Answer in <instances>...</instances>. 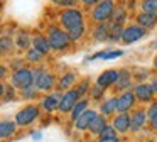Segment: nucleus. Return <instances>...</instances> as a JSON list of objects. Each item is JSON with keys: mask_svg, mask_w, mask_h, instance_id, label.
<instances>
[{"mask_svg": "<svg viewBox=\"0 0 157 142\" xmlns=\"http://www.w3.org/2000/svg\"><path fill=\"white\" fill-rule=\"evenodd\" d=\"M59 22L64 27V30L69 34L71 41H78L85 34V20H83V14L78 9H66L59 15Z\"/></svg>", "mask_w": 157, "mask_h": 142, "instance_id": "obj_1", "label": "nucleus"}, {"mask_svg": "<svg viewBox=\"0 0 157 142\" xmlns=\"http://www.w3.org/2000/svg\"><path fill=\"white\" fill-rule=\"evenodd\" d=\"M48 39H49V42H51V46H52V49H56V51H63V49H66V47H69V42H71V39H69V34L66 32V30H63V29H59V27H49V30H48Z\"/></svg>", "mask_w": 157, "mask_h": 142, "instance_id": "obj_2", "label": "nucleus"}, {"mask_svg": "<svg viewBox=\"0 0 157 142\" xmlns=\"http://www.w3.org/2000/svg\"><path fill=\"white\" fill-rule=\"evenodd\" d=\"M12 85L19 90H25V88L34 85V73L27 68H21L15 69V73L12 74Z\"/></svg>", "mask_w": 157, "mask_h": 142, "instance_id": "obj_3", "label": "nucleus"}, {"mask_svg": "<svg viewBox=\"0 0 157 142\" xmlns=\"http://www.w3.org/2000/svg\"><path fill=\"white\" fill-rule=\"evenodd\" d=\"M113 10H115L113 0H101V2L95 7V10H93V20L98 22V24L106 22L108 19H112Z\"/></svg>", "mask_w": 157, "mask_h": 142, "instance_id": "obj_4", "label": "nucleus"}, {"mask_svg": "<svg viewBox=\"0 0 157 142\" xmlns=\"http://www.w3.org/2000/svg\"><path fill=\"white\" fill-rule=\"evenodd\" d=\"M32 73H34V85L39 90H51V88L54 86V83H56L54 74L48 73V71L41 69V68L32 69Z\"/></svg>", "mask_w": 157, "mask_h": 142, "instance_id": "obj_5", "label": "nucleus"}, {"mask_svg": "<svg viewBox=\"0 0 157 142\" xmlns=\"http://www.w3.org/2000/svg\"><path fill=\"white\" fill-rule=\"evenodd\" d=\"M37 117H39V108L36 105H27L15 115V122H17V125H29Z\"/></svg>", "mask_w": 157, "mask_h": 142, "instance_id": "obj_6", "label": "nucleus"}, {"mask_svg": "<svg viewBox=\"0 0 157 142\" xmlns=\"http://www.w3.org/2000/svg\"><path fill=\"white\" fill-rule=\"evenodd\" d=\"M145 36V29H144L142 26H128L123 29V34H122V41L125 44H132L135 42V41L142 39V37Z\"/></svg>", "mask_w": 157, "mask_h": 142, "instance_id": "obj_7", "label": "nucleus"}, {"mask_svg": "<svg viewBox=\"0 0 157 142\" xmlns=\"http://www.w3.org/2000/svg\"><path fill=\"white\" fill-rule=\"evenodd\" d=\"M79 101V93L76 90H68L61 97V103H59V110L61 112H71L75 108V105Z\"/></svg>", "mask_w": 157, "mask_h": 142, "instance_id": "obj_8", "label": "nucleus"}, {"mask_svg": "<svg viewBox=\"0 0 157 142\" xmlns=\"http://www.w3.org/2000/svg\"><path fill=\"white\" fill-rule=\"evenodd\" d=\"M118 78H120V71L106 69V71H103V73L96 78V85H100L101 88H110V86H113V85H117Z\"/></svg>", "mask_w": 157, "mask_h": 142, "instance_id": "obj_9", "label": "nucleus"}, {"mask_svg": "<svg viewBox=\"0 0 157 142\" xmlns=\"http://www.w3.org/2000/svg\"><path fill=\"white\" fill-rule=\"evenodd\" d=\"M135 100H137L135 93H132V91H123V93L118 97V107H117V112H120V113L128 112L130 108L133 107Z\"/></svg>", "mask_w": 157, "mask_h": 142, "instance_id": "obj_10", "label": "nucleus"}, {"mask_svg": "<svg viewBox=\"0 0 157 142\" xmlns=\"http://www.w3.org/2000/svg\"><path fill=\"white\" fill-rule=\"evenodd\" d=\"M130 122H132V117H130L127 112L125 113H120L113 118V128H115L117 132H120V134H125L130 128Z\"/></svg>", "mask_w": 157, "mask_h": 142, "instance_id": "obj_11", "label": "nucleus"}, {"mask_svg": "<svg viewBox=\"0 0 157 142\" xmlns=\"http://www.w3.org/2000/svg\"><path fill=\"white\" fill-rule=\"evenodd\" d=\"M133 93H135V98L139 101H150L154 97V90L150 85H145V83H140L135 86V90H133Z\"/></svg>", "mask_w": 157, "mask_h": 142, "instance_id": "obj_12", "label": "nucleus"}, {"mask_svg": "<svg viewBox=\"0 0 157 142\" xmlns=\"http://www.w3.org/2000/svg\"><path fill=\"white\" fill-rule=\"evenodd\" d=\"M130 117H132V122H130V130L137 132V130H140V128L145 125V122H147V112L137 110V112H133Z\"/></svg>", "mask_w": 157, "mask_h": 142, "instance_id": "obj_13", "label": "nucleus"}, {"mask_svg": "<svg viewBox=\"0 0 157 142\" xmlns=\"http://www.w3.org/2000/svg\"><path fill=\"white\" fill-rule=\"evenodd\" d=\"M96 115H98V113H96L95 110H86L85 113H83L81 117L75 122L76 128H78V130H86V128H90V125H91L93 120H95Z\"/></svg>", "mask_w": 157, "mask_h": 142, "instance_id": "obj_14", "label": "nucleus"}, {"mask_svg": "<svg viewBox=\"0 0 157 142\" xmlns=\"http://www.w3.org/2000/svg\"><path fill=\"white\" fill-rule=\"evenodd\" d=\"M137 24L142 26L144 29H150L157 24V14H149V12H142L137 17Z\"/></svg>", "mask_w": 157, "mask_h": 142, "instance_id": "obj_15", "label": "nucleus"}, {"mask_svg": "<svg viewBox=\"0 0 157 142\" xmlns=\"http://www.w3.org/2000/svg\"><path fill=\"white\" fill-rule=\"evenodd\" d=\"M32 47H36L37 51H41L42 54H48L49 51L52 49L49 39H48V37H44V36H36L34 39H32Z\"/></svg>", "mask_w": 157, "mask_h": 142, "instance_id": "obj_16", "label": "nucleus"}, {"mask_svg": "<svg viewBox=\"0 0 157 142\" xmlns=\"http://www.w3.org/2000/svg\"><path fill=\"white\" fill-rule=\"evenodd\" d=\"M106 128V120H105V115H96L95 120L91 122L90 125V130L96 135H101V132Z\"/></svg>", "mask_w": 157, "mask_h": 142, "instance_id": "obj_17", "label": "nucleus"}, {"mask_svg": "<svg viewBox=\"0 0 157 142\" xmlns=\"http://www.w3.org/2000/svg\"><path fill=\"white\" fill-rule=\"evenodd\" d=\"M59 103H61V98L58 95H49V97H46L42 100V108L48 112H52L56 108H59Z\"/></svg>", "mask_w": 157, "mask_h": 142, "instance_id": "obj_18", "label": "nucleus"}, {"mask_svg": "<svg viewBox=\"0 0 157 142\" xmlns=\"http://www.w3.org/2000/svg\"><path fill=\"white\" fill-rule=\"evenodd\" d=\"M123 54V51L117 49V51H100V53L93 54L90 59H103V61H108V59H115V57H120Z\"/></svg>", "mask_w": 157, "mask_h": 142, "instance_id": "obj_19", "label": "nucleus"}, {"mask_svg": "<svg viewBox=\"0 0 157 142\" xmlns=\"http://www.w3.org/2000/svg\"><path fill=\"white\" fill-rule=\"evenodd\" d=\"M117 107H118V98H108L106 101L101 103V113L105 115H112L117 112Z\"/></svg>", "mask_w": 157, "mask_h": 142, "instance_id": "obj_20", "label": "nucleus"}, {"mask_svg": "<svg viewBox=\"0 0 157 142\" xmlns=\"http://www.w3.org/2000/svg\"><path fill=\"white\" fill-rule=\"evenodd\" d=\"M86 107H88V100H79L78 103L75 105V108L71 110V120H73V122L78 120V118L81 117V115L85 113L86 110H88Z\"/></svg>", "mask_w": 157, "mask_h": 142, "instance_id": "obj_21", "label": "nucleus"}, {"mask_svg": "<svg viewBox=\"0 0 157 142\" xmlns=\"http://www.w3.org/2000/svg\"><path fill=\"white\" fill-rule=\"evenodd\" d=\"M130 81H132V78H130V73L127 69H120V78L118 81H117V90H125L127 88H130Z\"/></svg>", "mask_w": 157, "mask_h": 142, "instance_id": "obj_22", "label": "nucleus"}, {"mask_svg": "<svg viewBox=\"0 0 157 142\" xmlns=\"http://www.w3.org/2000/svg\"><path fill=\"white\" fill-rule=\"evenodd\" d=\"M15 124L17 122H10V120H4L2 124H0V135L4 139L10 137L12 134L15 132Z\"/></svg>", "mask_w": 157, "mask_h": 142, "instance_id": "obj_23", "label": "nucleus"}, {"mask_svg": "<svg viewBox=\"0 0 157 142\" xmlns=\"http://www.w3.org/2000/svg\"><path fill=\"white\" fill-rule=\"evenodd\" d=\"M95 39L96 41H106V39H110V29H108V26H106L105 22L96 26V29H95Z\"/></svg>", "mask_w": 157, "mask_h": 142, "instance_id": "obj_24", "label": "nucleus"}, {"mask_svg": "<svg viewBox=\"0 0 157 142\" xmlns=\"http://www.w3.org/2000/svg\"><path fill=\"white\" fill-rule=\"evenodd\" d=\"M75 81H76V74H73V73L64 74L61 78V81H59V90H68V88H71Z\"/></svg>", "mask_w": 157, "mask_h": 142, "instance_id": "obj_25", "label": "nucleus"}, {"mask_svg": "<svg viewBox=\"0 0 157 142\" xmlns=\"http://www.w3.org/2000/svg\"><path fill=\"white\" fill-rule=\"evenodd\" d=\"M42 56H44V54H42L41 51H37L36 47H31V49L27 51V54H25V59H27L29 63H37V61L42 59Z\"/></svg>", "mask_w": 157, "mask_h": 142, "instance_id": "obj_26", "label": "nucleus"}, {"mask_svg": "<svg viewBox=\"0 0 157 142\" xmlns=\"http://www.w3.org/2000/svg\"><path fill=\"white\" fill-rule=\"evenodd\" d=\"M122 34H123L122 24L113 22V27H112V30H110V39H112V41H118V39H122Z\"/></svg>", "mask_w": 157, "mask_h": 142, "instance_id": "obj_27", "label": "nucleus"}, {"mask_svg": "<svg viewBox=\"0 0 157 142\" xmlns=\"http://www.w3.org/2000/svg\"><path fill=\"white\" fill-rule=\"evenodd\" d=\"M142 10L149 14H157V0H144L142 2Z\"/></svg>", "mask_w": 157, "mask_h": 142, "instance_id": "obj_28", "label": "nucleus"}, {"mask_svg": "<svg viewBox=\"0 0 157 142\" xmlns=\"http://www.w3.org/2000/svg\"><path fill=\"white\" fill-rule=\"evenodd\" d=\"M32 44V39L29 37V34H19L17 37V46L21 49H29V46Z\"/></svg>", "mask_w": 157, "mask_h": 142, "instance_id": "obj_29", "label": "nucleus"}, {"mask_svg": "<svg viewBox=\"0 0 157 142\" xmlns=\"http://www.w3.org/2000/svg\"><path fill=\"white\" fill-rule=\"evenodd\" d=\"M12 49V41L9 37H2V54H7Z\"/></svg>", "mask_w": 157, "mask_h": 142, "instance_id": "obj_30", "label": "nucleus"}, {"mask_svg": "<svg viewBox=\"0 0 157 142\" xmlns=\"http://www.w3.org/2000/svg\"><path fill=\"white\" fill-rule=\"evenodd\" d=\"M88 88H90V80H83L81 83H79V86H78V93H79V97H81V95H85L86 91H88Z\"/></svg>", "mask_w": 157, "mask_h": 142, "instance_id": "obj_31", "label": "nucleus"}, {"mask_svg": "<svg viewBox=\"0 0 157 142\" xmlns=\"http://www.w3.org/2000/svg\"><path fill=\"white\" fill-rule=\"evenodd\" d=\"M100 137H117V130L113 128V125L110 127V125H106V128L101 132V135Z\"/></svg>", "mask_w": 157, "mask_h": 142, "instance_id": "obj_32", "label": "nucleus"}, {"mask_svg": "<svg viewBox=\"0 0 157 142\" xmlns=\"http://www.w3.org/2000/svg\"><path fill=\"white\" fill-rule=\"evenodd\" d=\"M52 2H54L56 5H59V7H73V5H76V0H52Z\"/></svg>", "mask_w": 157, "mask_h": 142, "instance_id": "obj_33", "label": "nucleus"}, {"mask_svg": "<svg viewBox=\"0 0 157 142\" xmlns=\"http://www.w3.org/2000/svg\"><path fill=\"white\" fill-rule=\"evenodd\" d=\"M103 91H105V88H101L100 85H96V86L91 90V95H93V98H96V100H98V98H101Z\"/></svg>", "mask_w": 157, "mask_h": 142, "instance_id": "obj_34", "label": "nucleus"}, {"mask_svg": "<svg viewBox=\"0 0 157 142\" xmlns=\"http://www.w3.org/2000/svg\"><path fill=\"white\" fill-rule=\"evenodd\" d=\"M22 93H24L25 98H34L36 95H37V91H36L34 86H29V88H25V90H22Z\"/></svg>", "mask_w": 157, "mask_h": 142, "instance_id": "obj_35", "label": "nucleus"}, {"mask_svg": "<svg viewBox=\"0 0 157 142\" xmlns=\"http://www.w3.org/2000/svg\"><path fill=\"white\" fill-rule=\"evenodd\" d=\"M123 20H125V14H123V10H122V9H117L115 20H113V22H118V24H122Z\"/></svg>", "mask_w": 157, "mask_h": 142, "instance_id": "obj_36", "label": "nucleus"}, {"mask_svg": "<svg viewBox=\"0 0 157 142\" xmlns=\"http://www.w3.org/2000/svg\"><path fill=\"white\" fill-rule=\"evenodd\" d=\"M155 113H157V101H155V103H152V105H150V108L147 110V117H149V118H152Z\"/></svg>", "mask_w": 157, "mask_h": 142, "instance_id": "obj_37", "label": "nucleus"}, {"mask_svg": "<svg viewBox=\"0 0 157 142\" xmlns=\"http://www.w3.org/2000/svg\"><path fill=\"white\" fill-rule=\"evenodd\" d=\"M100 142H120L118 137H100Z\"/></svg>", "mask_w": 157, "mask_h": 142, "instance_id": "obj_38", "label": "nucleus"}, {"mask_svg": "<svg viewBox=\"0 0 157 142\" xmlns=\"http://www.w3.org/2000/svg\"><path fill=\"white\" fill-rule=\"evenodd\" d=\"M150 127H152L154 130H157V113L154 115L152 118H150Z\"/></svg>", "mask_w": 157, "mask_h": 142, "instance_id": "obj_39", "label": "nucleus"}, {"mask_svg": "<svg viewBox=\"0 0 157 142\" xmlns=\"http://www.w3.org/2000/svg\"><path fill=\"white\" fill-rule=\"evenodd\" d=\"M81 2L85 3V5H95V3L98 5V3L101 2V0H81Z\"/></svg>", "mask_w": 157, "mask_h": 142, "instance_id": "obj_40", "label": "nucleus"}, {"mask_svg": "<svg viewBox=\"0 0 157 142\" xmlns=\"http://www.w3.org/2000/svg\"><path fill=\"white\" fill-rule=\"evenodd\" d=\"M150 86H152L154 93H155V91H157V78H154V80H152V83H150Z\"/></svg>", "mask_w": 157, "mask_h": 142, "instance_id": "obj_41", "label": "nucleus"}, {"mask_svg": "<svg viewBox=\"0 0 157 142\" xmlns=\"http://www.w3.org/2000/svg\"><path fill=\"white\" fill-rule=\"evenodd\" d=\"M0 73H2V74H0L2 78H5V76H7V69H5L4 66H2V69H0Z\"/></svg>", "mask_w": 157, "mask_h": 142, "instance_id": "obj_42", "label": "nucleus"}, {"mask_svg": "<svg viewBox=\"0 0 157 142\" xmlns=\"http://www.w3.org/2000/svg\"><path fill=\"white\" fill-rule=\"evenodd\" d=\"M32 139H34V140H39V139H41V134H32Z\"/></svg>", "mask_w": 157, "mask_h": 142, "instance_id": "obj_43", "label": "nucleus"}, {"mask_svg": "<svg viewBox=\"0 0 157 142\" xmlns=\"http://www.w3.org/2000/svg\"><path fill=\"white\" fill-rule=\"evenodd\" d=\"M154 68H155V69H157V56L154 57Z\"/></svg>", "mask_w": 157, "mask_h": 142, "instance_id": "obj_44", "label": "nucleus"}, {"mask_svg": "<svg viewBox=\"0 0 157 142\" xmlns=\"http://www.w3.org/2000/svg\"><path fill=\"white\" fill-rule=\"evenodd\" d=\"M147 142H154V140H147Z\"/></svg>", "mask_w": 157, "mask_h": 142, "instance_id": "obj_45", "label": "nucleus"}]
</instances>
